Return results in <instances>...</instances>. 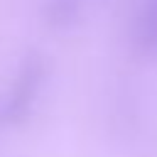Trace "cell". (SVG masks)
Instances as JSON below:
<instances>
[{"mask_svg": "<svg viewBox=\"0 0 157 157\" xmlns=\"http://www.w3.org/2000/svg\"><path fill=\"white\" fill-rule=\"evenodd\" d=\"M44 78H47L44 56L39 52H29L20 61L17 74L7 86V91L0 96V130L17 128L29 118L37 96L44 86Z\"/></svg>", "mask_w": 157, "mask_h": 157, "instance_id": "obj_1", "label": "cell"}, {"mask_svg": "<svg viewBox=\"0 0 157 157\" xmlns=\"http://www.w3.org/2000/svg\"><path fill=\"white\" fill-rule=\"evenodd\" d=\"M135 42L142 52L157 54V0H147L135 22Z\"/></svg>", "mask_w": 157, "mask_h": 157, "instance_id": "obj_2", "label": "cell"}]
</instances>
